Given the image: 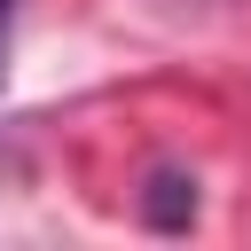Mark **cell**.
Segmentation results:
<instances>
[{
  "label": "cell",
  "instance_id": "1",
  "mask_svg": "<svg viewBox=\"0 0 251 251\" xmlns=\"http://www.w3.org/2000/svg\"><path fill=\"white\" fill-rule=\"evenodd\" d=\"M141 212H149L157 227H188V220H196V180L157 173V180H149V196H141Z\"/></svg>",
  "mask_w": 251,
  "mask_h": 251
},
{
  "label": "cell",
  "instance_id": "2",
  "mask_svg": "<svg viewBox=\"0 0 251 251\" xmlns=\"http://www.w3.org/2000/svg\"><path fill=\"white\" fill-rule=\"evenodd\" d=\"M8 16H16V0H0V78H8Z\"/></svg>",
  "mask_w": 251,
  "mask_h": 251
}]
</instances>
